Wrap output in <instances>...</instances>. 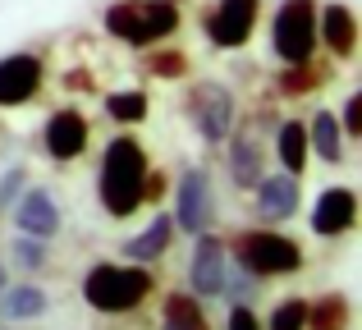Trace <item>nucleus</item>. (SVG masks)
Listing matches in <instances>:
<instances>
[{"label": "nucleus", "instance_id": "18", "mask_svg": "<svg viewBox=\"0 0 362 330\" xmlns=\"http://www.w3.org/2000/svg\"><path fill=\"white\" fill-rule=\"evenodd\" d=\"M308 152L321 156L326 165L344 161V134H339L335 110H317V115H312V124H308Z\"/></svg>", "mask_w": 362, "mask_h": 330}, {"label": "nucleus", "instance_id": "25", "mask_svg": "<svg viewBox=\"0 0 362 330\" xmlns=\"http://www.w3.org/2000/svg\"><path fill=\"white\" fill-rule=\"evenodd\" d=\"M147 73H156V78H184L188 73V55L179 51V46H160L156 42V51H147Z\"/></svg>", "mask_w": 362, "mask_h": 330}, {"label": "nucleus", "instance_id": "2", "mask_svg": "<svg viewBox=\"0 0 362 330\" xmlns=\"http://www.w3.org/2000/svg\"><path fill=\"white\" fill-rule=\"evenodd\" d=\"M151 294H156V276H151V266H142V261H97V266L83 276V298H88V307L101 312V317L138 312Z\"/></svg>", "mask_w": 362, "mask_h": 330}, {"label": "nucleus", "instance_id": "6", "mask_svg": "<svg viewBox=\"0 0 362 330\" xmlns=\"http://www.w3.org/2000/svg\"><path fill=\"white\" fill-rule=\"evenodd\" d=\"M234 115L239 110H234V97L225 83H197L188 92V119L206 147H225V138L234 134Z\"/></svg>", "mask_w": 362, "mask_h": 330}, {"label": "nucleus", "instance_id": "22", "mask_svg": "<svg viewBox=\"0 0 362 330\" xmlns=\"http://www.w3.org/2000/svg\"><path fill=\"white\" fill-rule=\"evenodd\" d=\"M160 317L175 322V326H184V330H211V322H206L202 298H197V294H170L165 307H160Z\"/></svg>", "mask_w": 362, "mask_h": 330}, {"label": "nucleus", "instance_id": "11", "mask_svg": "<svg viewBox=\"0 0 362 330\" xmlns=\"http://www.w3.org/2000/svg\"><path fill=\"white\" fill-rule=\"evenodd\" d=\"M317 46H326L335 60H354L358 55V14L344 0L317 5Z\"/></svg>", "mask_w": 362, "mask_h": 330}, {"label": "nucleus", "instance_id": "17", "mask_svg": "<svg viewBox=\"0 0 362 330\" xmlns=\"http://www.w3.org/2000/svg\"><path fill=\"white\" fill-rule=\"evenodd\" d=\"M225 143H230V147H225V156H230V179L243 188V193H247V188H257V179L266 175V170H262V147H257V138H247V134L234 138V134H230Z\"/></svg>", "mask_w": 362, "mask_h": 330}, {"label": "nucleus", "instance_id": "1", "mask_svg": "<svg viewBox=\"0 0 362 330\" xmlns=\"http://www.w3.org/2000/svg\"><path fill=\"white\" fill-rule=\"evenodd\" d=\"M147 147L138 143V138L119 134L106 143V156H101V170H97V193H101V206H106L115 220H129V216L142 211V202H147Z\"/></svg>", "mask_w": 362, "mask_h": 330}, {"label": "nucleus", "instance_id": "26", "mask_svg": "<svg viewBox=\"0 0 362 330\" xmlns=\"http://www.w3.org/2000/svg\"><path fill=\"white\" fill-rule=\"evenodd\" d=\"M262 330H308V298H284L271 322H262Z\"/></svg>", "mask_w": 362, "mask_h": 330}, {"label": "nucleus", "instance_id": "14", "mask_svg": "<svg viewBox=\"0 0 362 330\" xmlns=\"http://www.w3.org/2000/svg\"><path fill=\"white\" fill-rule=\"evenodd\" d=\"M42 78H46V69H42L37 55H28V51L5 55V60H0V106H23V101H33L37 92H42Z\"/></svg>", "mask_w": 362, "mask_h": 330}, {"label": "nucleus", "instance_id": "3", "mask_svg": "<svg viewBox=\"0 0 362 330\" xmlns=\"http://www.w3.org/2000/svg\"><path fill=\"white\" fill-rule=\"evenodd\" d=\"M230 248V261H239L243 271H252L257 280L271 276H293L303 271V243L293 234H280L275 225H257V230H239Z\"/></svg>", "mask_w": 362, "mask_h": 330}, {"label": "nucleus", "instance_id": "9", "mask_svg": "<svg viewBox=\"0 0 362 330\" xmlns=\"http://www.w3.org/2000/svg\"><path fill=\"white\" fill-rule=\"evenodd\" d=\"M257 14H262V0H216V9H206V18H202V33L221 51H239L252 37Z\"/></svg>", "mask_w": 362, "mask_h": 330}, {"label": "nucleus", "instance_id": "16", "mask_svg": "<svg viewBox=\"0 0 362 330\" xmlns=\"http://www.w3.org/2000/svg\"><path fill=\"white\" fill-rule=\"evenodd\" d=\"M170 243H175V220L160 211V216H151V220H147V230H142L138 239L124 243V257H129V261H142V266H151V261H160V257L170 252Z\"/></svg>", "mask_w": 362, "mask_h": 330}, {"label": "nucleus", "instance_id": "12", "mask_svg": "<svg viewBox=\"0 0 362 330\" xmlns=\"http://www.w3.org/2000/svg\"><path fill=\"white\" fill-rule=\"evenodd\" d=\"M298 197H303V188H298V175H262L257 179V197H252V206H257V220L262 225H284V220H293V211H298Z\"/></svg>", "mask_w": 362, "mask_h": 330}, {"label": "nucleus", "instance_id": "19", "mask_svg": "<svg viewBox=\"0 0 362 330\" xmlns=\"http://www.w3.org/2000/svg\"><path fill=\"white\" fill-rule=\"evenodd\" d=\"M275 156H280L284 175H303L308 161H312V152H308V124L284 119V124L275 129Z\"/></svg>", "mask_w": 362, "mask_h": 330}, {"label": "nucleus", "instance_id": "31", "mask_svg": "<svg viewBox=\"0 0 362 330\" xmlns=\"http://www.w3.org/2000/svg\"><path fill=\"white\" fill-rule=\"evenodd\" d=\"M160 330H184V326H175V322H165V317H160Z\"/></svg>", "mask_w": 362, "mask_h": 330}, {"label": "nucleus", "instance_id": "28", "mask_svg": "<svg viewBox=\"0 0 362 330\" xmlns=\"http://www.w3.org/2000/svg\"><path fill=\"white\" fill-rule=\"evenodd\" d=\"M339 134H344V143L362 138V92H349L344 110H339Z\"/></svg>", "mask_w": 362, "mask_h": 330}, {"label": "nucleus", "instance_id": "23", "mask_svg": "<svg viewBox=\"0 0 362 330\" xmlns=\"http://www.w3.org/2000/svg\"><path fill=\"white\" fill-rule=\"evenodd\" d=\"M151 110L147 92H110L106 97V115L115 119V124H142Z\"/></svg>", "mask_w": 362, "mask_h": 330}, {"label": "nucleus", "instance_id": "30", "mask_svg": "<svg viewBox=\"0 0 362 330\" xmlns=\"http://www.w3.org/2000/svg\"><path fill=\"white\" fill-rule=\"evenodd\" d=\"M225 330H262V317H257L247 303H234V307H230V322H225Z\"/></svg>", "mask_w": 362, "mask_h": 330}, {"label": "nucleus", "instance_id": "4", "mask_svg": "<svg viewBox=\"0 0 362 330\" xmlns=\"http://www.w3.org/2000/svg\"><path fill=\"white\" fill-rule=\"evenodd\" d=\"M179 5L175 0H115L106 9V33L124 46H156L175 37Z\"/></svg>", "mask_w": 362, "mask_h": 330}, {"label": "nucleus", "instance_id": "21", "mask_svg": "<svg viewBox=\"0 0 362 330\" xmlns=\"http://www.w3.org/2000/svg\"><path fill=\"white\" fill-rule=\"evenodd\" d=\"M354 326V303L344 294H321L308 303V330H349Z\"/></svg>", "mask_w": 362, "mask_h": 330}, {"label": "nucleus", "instance_id": "7", "mask_svg": "<svg viewBox=\"0 0 362 330\" xmlns=\"http://www.w3.org/2000/svg\"><path fill=\"white\" fill-rule=\"evenodd\" d=\"M175 230L184 234H202L216 225V188H211V175L202 165H188L179 170V184H175Z\"/></svg>", "mask_w": 362, "mask_h": 330}, {"label": "nucleus", "instance_id": "33", "mask_svg": "<svg viewBox=\"0 0 362 330\" xmlns=\"http://www.w3.org/2000/svg\"><path fill=\"white\" fill-rule=\"evenodd\" d=\"M175 5H179V0H175Z\"/></svg>", "mask_w": 362, "mask_h": 330}, {"label": "nucleus", "instance_id": "20", "mask_svg": "<svg viewBox=\"0 0 362 330\" xmlns=\"http://www.w3.org/2000/svg\"><path fill=\"white\" fill-rule=\"evenodd\" d=\"M46 307H51V298H46V289L37 285H14V289H0V312L9 317V322H33V317H42Z\"/></svg>", "mask_w": 362, "mask_h": 330}, {"label": "nucleus", "instance_id": "13", "mask_svg": "<svg viewBox=\"0 0 362 330\" xmlns=\"http://www.w3.org/2000/svg\"><path fill=\"white\" fill-rule=\"evenodd\" d=\"M358 225V193L344 184L326 188V193L317 197V206H312V234H321V239H339V234H349Z\"/></svg>", "mask_w": 362, "mask_h": 330}, {"label": "nucleus", "instance_id": "8", "mask_svg": "<svg viewBox=\"0 0 362 330\" xmlns=\"http://www.w3.org/2000/svg\"><path fill=\"white\" fill-rule=\"evenodd\" d=\"M225 276H230V248H225L221 234L202 230L193 243V261H188V285L202 303H211V298L225 294Z\"/></svg>", "mask_w": 362, "mask_h": 330}, {"label": "nucleus", "instance_id": "27", "mask_svg": "<svg viewBox=\"0 0 362 330\" xmlns=\"http://www.w3.org/2000/svg\"><path fill=\"white\" fill-rule=\"evenodd\" d=\"M14 261H18L23 271H42L46 261H51V257H46V239H33V234H18V239H14Z\"/></svg>", "mask_w": 362, "mask_h": 330}, {"label": "nucleus", "instance_id": "32", "mask_svg": "<svg viewBox=\"0 0 362 330\" xmlns=\"http://www.w3.org/2000/svg\"><path fill=\"white\" fill-rule=\"evenodd\" d=\"M9 285V276H5V261H0V289H5Z\"/></svg>", "mask_w": 362, "mask_h": 330}, {"label": "nucleus", "instance_id": "29", "mask_svg": "<svg viewBox=\"0 0 362 330\" xmlns=\"http://www.w3.org/2000/svg\"><path fill=\"white\" fill-rule=\"evenodd\" d=\"M28 188V175L23 170H9V175H0V211H9V206L18 202V193Z\"/></svg>", "mask_w": 362, "mask_h": 330}, {"label": "nucleus", "instance_id": "5", "mask_svg": "<svg viewBox=\"0 0 362 330\" xmlns=\"http://www.w3.org/2000/svg\"><path fill=\"white\" fill-rule=\"evenodd\" d=\"M271 46L284 64H308L317 55V0H280L271 18Z\"/></svg>", "mask_w": 362, "mask_h": 330}, {"label": "nucleus", "instance_id": "24", "mask_svg": "<svg viewBox=\"0 0 362 330\" xmlns=\"http://www.w3.org/2000/svg\"><path fill=\"white\" fill-rule=\"evenodd\" d=\"M321 83H326V73L317 69V64H284V73H280V92L284 97H308V92H317Z\"/></svg>", "mask_w": 362, "mask_h": 330}, {"label": "nucleus", "instance_id": "15", "mask_svg": "<svg viewBox=\"0 0 362 330\" xmlns=\"http://www.w3.org/2000/svg\"><path fill=\"white\" fill-rule=\"evenodd\" d=\"M18 220V234H33V239H51L60 230V206H55L51 188H23L18 202L9 206Z\"/></svg>", "mask_w": 362, "mask_h": 330}, {"label": "nucleus", "instance_id": "10", "mask_svg": "<svg viewBox=\"0 0 362 330\" xmlns=\"http://www.w3.org/2000/svg\"><path fill=\"white\" fill-rule=\"evenodd\" d=\"M42 143H46V156L51 161H78L83 152H88V143H92V124H88V115L83 110H74V106H64V110H55L51 119H46V129H42Z\"/></svg>", "mask_w": 362, "mask_h": 330}]
</instances>
